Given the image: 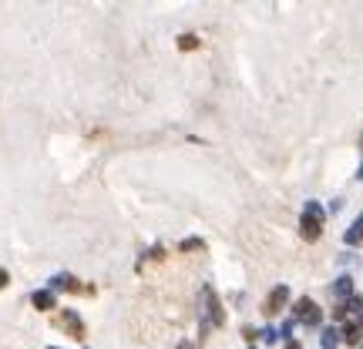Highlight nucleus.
<instances>
[{"label": "nucleus", "instance_id": "1", "mask_svg": "<svg viewBox=\"0 0 363 349\" xmlns=\"http://www.w3.org/2000/svg\"><path fill=\"white\" fill-rule=\"evenodd\" d=\"M57 326H64L71 336H81V332H84V329H81V319L74 312H61V315H57Z\"/></svg>", "mask_w": 363, "mask_h": 349}, {"label": "nucleus", "instance_id": "2", "mask_svg": "<svg viewBox=\"0 0 363 349\" xmlns=\"http://www.w3.org/2000/svg\"><path fill=\"white\" fill-rule=\"evenodd\" d=\"M34 305L37 309H54V295L51 292H34Z\"/></svg>", "mask_w": 363, "mask_h": 349}, {"label": "nucleus", "instance_id": "3", "mask_svg": "<svg viewBox=\"0 0 363 349\" xmlns=\"http://www.w3.org/2000/svg\"><path fill=\"white\" fill-rule=\"evenodd\" d=\"M4 285H7V272L0 269V289H4Z\"/></svg>", "mask_w": 363, "mask_h": 349}]
</instances>
